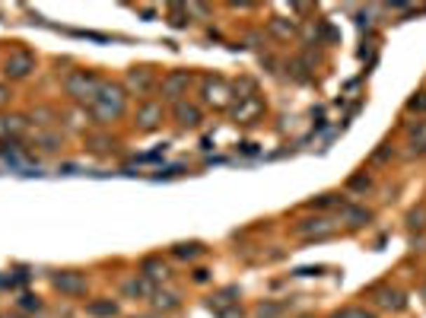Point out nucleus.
<instances>
[{"mask_svg":"<svg viewBox=\"0 0 426 318\" xmlns=\"http://www.w3.org/2000/svg\"><path fill=\"white\" fill-rule=\"evenodd\" d=\"M92 105H96V115L102 118V121L118 118V115H121V109H124V92L118 90V86H102L99 96L92 99Z\"/></svg>","mask_w":426,"mask_h":318,"instance_id":"1","label":"nucleus"},{"mask_svg":"<svg viewBox=\"0 0 426 318\" xmlns=\"http://www.w3.org/2000/svg\"><path fill=\"white\" fill-rule=\"evenodd\" d=\"M99 90H102V83H99L92 74H83V70L67 80V92H70L74 99H96Z\"/></svg>","mask_w":426,"mask_h":318,"instance_id":"2","label":"nucleus"},{"mask_svg":"<svg viewBox=\"0 0 426 318\" xmlns=\"http://www.w3.org/2000/svg\"><path fill=\"white\" fill-rule=\"evenodd\" d=\"M369 296H372V303H376L378 309H388V312H401V309L407 305L404 293L394 290V286H376Z\"/></svg>","mask_w":426,"mask_h":318,"instance_id":"3","label":"nucleus"},{"mask_svg":"<svg viewBox=\"0 0 426 318\" xmlns=\"http://www.w3.org/2000/svg\"><path fill=\"white\" fill-rule=\"evenodd\" d=\"M296 233L305 235V239H328L337 233V223H331L328 216H315V220H303L296 226Z\"/></svg>","mask_w":426,"mask_h":318,"instance_id":"4","label":"nucleus"},{"mask_svg":"<svg viewBox=\"0 0 426 318\" xmlns=\"http://www.w3.org/2000/svg\"><path fill=\"white\" fill-rule=\"evenodd\" d=\"M200 92H204V102L217 105V109H223V105L229 102V86L223 83L220 76H207L204 86H200Z\"/></svg>","mask_w":426,"mask_h":318,"instance_id":"5","label":"nucleus"},{"mask_svg":"<svg viewBox=\"0 0 426 318\" xmlns=\"http://www.w3.org/2000/svg\"><path fill=\"white\" fill-rule=\"evenodd\" d=\"M261 111H264V102L252 92V96H239V105H235L233 115H235V121H239V125H252Z\"/></svg>","mask_w":426,"mask_h":318,"instance_id":"6","label":"nucleus"},{"mask_svg":"<svg viewBox=\"0 0 426 318\" xmlns=\"http://www.w3.org/2000/svg\"><path fill=\"white\" fill-rule=\"evenodd\" d=\"M188 83H191V74H188V70H175V74H169V76L163 80L165 99H172V102H181V96H185Z\"/></svg>","mask_w":426,"mask_h":318,"instance_id":"7","label":"nucleus"},{"mask_svg":"<svg viewBox=\"0 0 426 318\" xmlns=\"http://www.w3.org/2000/svg\"><path fill=\"white\" fill-rule=\"evenodd\" d=\"M341 223H347L350 229H359V226H366V223L372 220V214L366 207H357V204H341Z\"/></svg>","mask_w":426,"mask_h":318,"instance_id":"8","label":"nucleus"},{"mask_svg":"<svg viewBox=\"0 0 426 318\" xmlns=\"http://www.w3.org/2000/svg\"><path fill=\"white\" fill-rule=\"evenodd\" d=\"M159 121H163V105L159 102H146L137 109V125L144 127V131H153Z\"/></svg>","mask_w":426,"mask_h":318,"instance_id":"9","label":"nucleus"},{"mask_svg":"<svg viewBox=\"0 0 426 318\" xmlns=\"http://www.w3.org/2000/svg\"><path fill=\"white\" fill-rule=\"evenodd\" d=\"M175 118H179L181 127H198L200 125V109L188 102H175Z\"/></svg>","mask_w":426,"mask_h":318,"instance_id":"10","label":"nucleus"},{"mask_svg":"<svg viewBox=\"0 0 426 318\" xmlns=\"http://www.w3.org/2000/svg\"><path fill=\"white\" fill-rule=\"evenodd\" d=\"M128 83H131L137 92H146V90L153 86V74H150V67H140V70L134 67V70H131V76H128Z\"/></svg>","mask_w":426,"mask_h":318,"instance_id":"11","label":"nucleus"},{"mask_svg":"<svg viewBox=\"0 0 426 318\" xmlns=\"http://www.w3.org/2000/svg\"><path fill=\"white\" fill-rule=\"evenodd\" d=\"M55 284H57V290H64V293H83L86 290V284H83L80 274H61Z\"/></svg>","mask_w":426,"mask_h":318,"instance_id":"12","label":"nucleus"},{"mask_svg":"<svg viewBox=\"0 0 426 318\" xmlns=\"http://www.w3.org/2000/svg\"><path fill=\"white\" fill-rule=\"evenodd\" d=\"M29 70H32V57L29 55H16L13 61H7V74H13V76H26Z\"/></svg>","mask_w":426,"mask_h":318,"instance_id":"13","label":"nucleus"},{"mask_svg":"<svg viewBox=\"0 0 426 318\" xmlns=\"http://www.w3.org/2000/svg\"><path fill=\"white\" fill-rule=\"evenodd\" d=\"M268 29L277 35V39H289V35H296V26H293L289 20H283V16H274Z\"/></svg>","mask_w":426,"mask_h":318,"instance_id":"14","label":"nucleus"},{"mask_svg":"<svg viewBox=\"0 0 426 318\" xmlns=\"http://www.w3.org/2000/svg\"><path fill=\"white\" fill-rule=\"evenodd\" d=\"M144 270H146V277H153V280H165V277H169V268H165L163 261H156V258L144 261Z\"/></svg>","mask_w":426,"mask_h":318,"instance_id":"15","label":"nucleus"},{"mask_svg":"<svg viewBox=\"0 0 426 318\" xmlns=\"http://www.w3.org/2000/svg\"><path fill=\"white\" fill-rule=\"evenodd\" d=\"M200 251H204V249H200L198 242H188V245L181 242V245H175V249H172V255H175V258H198Z\"/></svg>","mask_w":426,"mask_h":318,"instance_id":"16","label":"nucleus"},{"mask_svg":"<svg viewBox=\"0 0 426 318\" xmlns=\"http://www.w3.org/2000/svg\"><path fill=\"white\" fill-rule=\"evenodd\" d=\"M153 305H156V309H175V305H179V296H175V293H156V296H153Z\"/></svg>","mask_w":426,"mask_h":318,"instance_id":"17","label":"nucleus"},{"mask_svg":"<svg viewBox=\"0 0 426 318\" xmlns=\"http://www.w3.org/2000/svg\"><path fill=\"white\" fill-rule=\"evenodd\" d=\"M283 312V305H277V303H261L258 305V312H254V318H277Z\"/></svg>","mask_w":426,"mask_h":318,"instance_id":"18","label":"nucleus"},{"mask_svg":"<svg viewBox=\"0 0 426 318\" xmlns=\"http://www.w3.org/2000/svg\"><path fill=\"white\" fill-rule=\"evenodd\" d=\"M407 226H411V229H426V207L411 210V216H407Z\"/></svg>","mask_w":426,"mask_h":318,"instance_id":"19","label":"nucleus"},{"mask_svg":"<svg viewBox=\"0 0 426 318\" xmlns=\"http://www.w3.org/2000/svg\"><path fill=\"white\" fill-rule=\"evenodd\" d=\"M124 293H131V296H146V293H150V284H144V280H128V284H124Z\"/></svg>","mask_w":426,"mask_h":318,"instance_id":"20","label":"nucleus"},{"mask_svg":"<svg viewBox=\"0 0 426 318\" xmlns=\"http://www.w3.org/2000/svg\"><path fill=\"white\" fill-rule=\"evenodd\" d=\"M90 312L92 315H115L118 305L115 303H96V305H90Z\"/></svg>","mask_w":426,"mask_h":318,"instance_id":"21","label":"nucleus"},{"mask_svg":"<svg viewBox=\"0 0 426 318\" xmlns=\"http://www.w3.org/2000/svg\"><path fill=\"white\" fill-rule=\"evenodd\" d=\"M169 16H172V20H169V22H172L175 29L188 26V20H185V7H172V10H169Z\"/></svg>","mask_w":426,"mask_h":318,"instance_id":"22","label":"nucleus"},{"mask_svg":"<svg viewBox=\"0 0 426 318\" xmlns=\"http://www.w3.org/2000/svg\"><path fill=\"white\" fill-rule=\"evenodd\" d=\"M350 188H353V191H369V188H372L369 175H353V179H350Z\"/></svg>","mask_w":426,"mask_h":318,"instance_id":"23","label":"nucleus"},{"mask_svg":"<svg viewBox=\"0 0 426 318\" xmlns=\"http://www.w3.org/2000/svg\"><path fill=\"white\" fill-rule=\"evenodd\" d=\"M407 111H426V92H417V96L407 102Z\"/></svg>","mask_w":426,"mask_h":318,"instance_id":"24","label":"nucleus"},{"mask_svg":"<svg viewBox=\"0 0 426 318\" xmlns=\"http://www.w3.org/2000/svg\"><path fill=\"white\" fill-rule=\"evenodd\" d=\"M413 140H417V150L426 153V125H417V127H413Z\"/></svg>","mask_w":426,"mask_h":318,"instance_id":"25","label":"nucleus"},{"mask_svg":"<svg viewBox=\"0 0 426 318\" xmlns=\"http://www.w3.org/2000/svg\"><path fill=\"white\" fill-rule=\"evenodd\" d=\"M334 204H337L334 194H322V198H318V207H334Z\"/></svg>","mask_w":426,"mask_h":318,"instance_id":"26","label":"nucleus"},{"mask_svg":"<svg viewBox=\"0 0 426 318\" xmlns=\"http://www.w3.org/2000/svg\"><path fill=\"white\" fill-rule=\"evenodd\" d=\"M220 318H242V309H239V305H233V309H223Z\"/></svg>","mask_w":426,"mask_h":318,"instance_id":"27","label":"nucleus"},{"mask_svg":"<svg viewBox=\"0 0 426 318\" xmlns=\"http://www.w3.org/2000/svg\"><path fill=\"white\" fill-rule=\"evenodd\" d=\"M207 274H210V270H194V280H198V284H204Z\"/></svg>","mask_w":426,"mask_h":318,"instance_id":"28","label":"nucleus"},{"mask_svg":"<svg viewBox=\"0 0 426 318\" xmlns=\"http://www.w3.org/2000/svg\"><path fill=\"white\" fill-rule=\"evenodd\" d=\"M350 318H376V315H369V312H350Z\"/></svg>","mask_w":426,"mask_h":318,"instance_id":"29","label":"nucleus"},{"mask_svg":"<svg viewBox=\"0 0 426 318\" xmlns=\"http://www.w3.org/2000/svg\"><path fill=\"white\" fill-rule=\"evenodd\" d=\"M134 318H156V315H134Z\"/></svg>","mask_w":426,"mask_h":318,"instance_id":"30","label":"nucleus"},{"mask_svg":"<svg viewBox=\"0 0 426 318\" xmlns=\"http://www.w3.org/2000/svg\"><path fill=\"white\" fill-rule=\"evenodd\" d=\"M299 318H315V315H299Z\"/></svg>","mask_w":426,"mask_h":318,"instance_id":"31","label":"nucleus"},{"mask_svg":"<svg viewBox=\"0 0 426 318\" xmlns=\"http://www.w3.org/2000/svg\"><path fill=\"white\" fill-rule=\"evenodd\" d=\"M423 296H426V290H423Z\"/></svg>","mask_w":426,"mask_h":318,"instance_id":"32","label":"nucleus"}]
</instances>
